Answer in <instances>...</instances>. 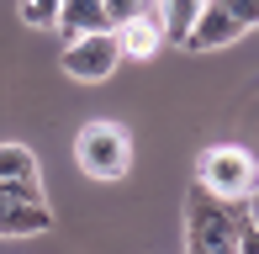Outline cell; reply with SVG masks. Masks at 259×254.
<instances>
[{"label":"cell","mask_w":259,"mask_h":254,"mask_svg":"<svg viewBox=\"0 0 259 254\" xmlns=\"http://www.w3.org/2000/svg\"><path fill=\"white\" fill-rule=\"evenodd\" d=\"M243 206L211 196L201 180L185 191V254H238Z\"/></svg>","instance_id":"1"},{"label":"cell","mask_w":259,"mask_h":254,"mask_svg":"<svg viewBox=\"0 0 259 254\" xmlns=\"http://www.w3.org/2000/svg\"><path fill=\"white\" fill-rule=\"evenodd\" d=\"M196 180L211 191V196H222V201H249V196H259V164H254V154L249 148H238V143H217V148H206L201 159H196Z\"/></svg>","instance_id":"2"},{"label":"cell","mask_w":259,"mask_h":254,"mask_svg":"<svg viewBox=\"0 0 259 254\" xmlns=\"http://www.w3.org/2000/svg\"><path fill=\"white\" fill-rule=\"evenodd\" d=\"M74 159L90 180H122L133 170V138L116 122H85L74 138Z\"/></svg>","instance_id":"3"},{"label":"cell","mask_w":259,"mask_h":254,"mask_svg":"<svg viewBox=\"0 0 259 254\" xmlns=\"http://www.w3.org/2000/svg\"><path fill=\"white\" fill-rule=\"evenodd\" d=\"M122 64V37L116 32H90V37H74L64 53H58V69L79 85H101V79L116 74Z\"/></svg>","instance_id":"4"},{"label":"cell","mask_w":259,"mask_h":254,"mask_svg":"<svg viewBox=\"0 0 259 254\" xmlns=\"http://www.w3.org/2000/svg\"><path fill=\"white\" fill-rule=\"evenodd\" d=\"M53 228L48 201H32L16 186H0V238H37Z\"/></svg>","instance_id":"5"},{"label":"cell","mask_w":259,"mask_h":254,"mask_svg":"<svg viewBox=\"0 0 259 254\" xmlns=\"http://www.w3.org/2000/svg\"><path fill=\"white\" fill-rule=\"evenodd\" d=\"M238 37H243V27L233 21V11L222 6V0H206L196 27H191V37H185V48L206 53V48H228V43H238Z\"/></svg>","instance_id":"6"},{"label":"cell","mask_w":259,"mask_h":254,"mask_svg":"<svg viewBox=\"0 0 259 254\" xmlns=\"http://www.w3.org/2000/svg\"><path fill=\"white\" fill-rule=\"evenodd\" d=\"M0 186H16L21 196L42 201V170L27 143H0Z\"/></svg>","instance_id":"7"},{"label":"cell","mask_w":259,"mask_h":254,"mask_svg":"<svg viewBox=\"0 0 259 254\" xmlns=\"http://www.w3.org/2000/svg\"><path fill=\"white\" fill-rule=\"evenodd\" d=\"M116 37H122V59H154L164 48V21L148 11V16H133L127 27H116Z\"/></svg>","instance_id":"8"},{"label":"cell","mask_w":259,"mask_h":254,"mask_svg":"<svg viewBox=\"0 0 259 254\" xmlns=\"http://www.w3.org/2000/svg\"><path fill=\"white\" fill-rule=\"evenodd\" d=\"M58 32H64L69 43H74V37H90V32H111L106 6H101V0H64V11H58Z\"/></svg>","instance_id":"9"},{"label":"cell","mask_w":259,"mask_h":254,"mask_svg":"<svg viewBox=\"0 0 259 254\" xmlns=\"http://www.w3.org/2000/svg\"><path fill=\"white\" fill-rule=\"evenodd\" d=\"M201 6H206V0H164V16H159L164 21V43H180V48H185V37H191Z\"/></svg>","instance_id":"10"},{"label":"cell","mask_w":259,"mask_h":254,"mask_svg":"<svg viewBox=\"0 0 259 254\" xmlns=\"http://www.w3.org/2000/svg\"><path fill=\"white\" fill-rule=\"evenodd\" d=\"M21 21H27V27H58V11H64V0H21Z\"/></svg>","instance_id":"11"},{"label":"cell","mask_w":259,"mask_h":254,"mask_svg":"<svg viewBox=\"0 0 259 254\" xmlns=\"http://www.w3.org/2000/svg\"><path fill=\"white\" fill-rule=\"evenodd\" d=\"M101 6H106L111 32H116V27H127L133 16H148V11H154V0H101Z\"/></svg>","instance_id":"12"},{"label":"cell","mask_w":259,"mask_h":254,"mask_svg":"<svg viewBox=\"0 0 259 254\" xmlns=\"http://www.w3.org/2000/svg\"><path fill=\"white\" fill-rule=\"evenodd\" d=\"M222 6L233 11V21H238L243 32H249V27H259V0H222Z\"/></svg>","instance_id":"13"},{"label":"cell","mask_w":259,"mask_h":254,"mask_svg":"<svg viewBox=\"0 0 259 254\" xmlns=\"http://www.w3.org/2000/svg\"><path fill=\"white\" fill-rule=\"evenodd\" d=\"M238 254H259V223L249 212H243V223H238Z\"/></svg>","instance_id":"14"}]
</instances>
